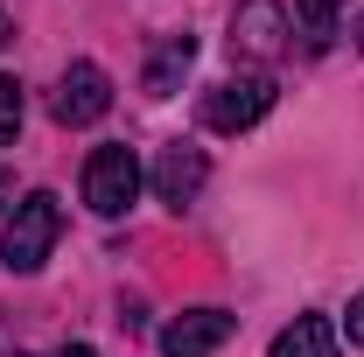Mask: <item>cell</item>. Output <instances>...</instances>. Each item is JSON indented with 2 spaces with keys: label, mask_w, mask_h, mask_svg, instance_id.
<instances>
[{
  "label": "cell",
  "mask_w": 364,
  "mask_h": 357,
  "mask_svg": "<svg viewBox=\"0 0 364 357\" xmlns=\"http://www.w3.org/2000/svg\"><path fill=\"white\" fill-rule=\"evenodd\" d=\"M56 231H63L56 196H49V189L21 196V203H14V218H7V231H0V260H7V273H36V267L49 260V245H56Z\"/></svg>",
  "instance_id": "1"
},
{
  "label": "cell",
  "mask_w": 364,
  "mask_h": 357,
  "mask_svg": "<svg viewBox=\"0 0 364 357\" xmlns=\"http://www.w3.org/2000/svg\"><path fill=\"white\" fill-rule=\"evenodd\" d=\"M196 63V36L189 28H168L161 43H154V56H147V78L140 85L154 91V98H168V91H182V70Z\"/></svg>",
  "instance_id": "8"
},
{
  "label": "cell",
  "mask_w": 364,
  "mask_h": 357,
  "mask_svg": "<svg viewBox=\"0 0 364 357\" xmlns=\"http://www.w3.org/2000/svg\"><path fill=\"white\" fill-rule=\"evenodd\" d=\"M231 322L225 309H182L168 329H161V357H218L231 343Z\"/></svg>",
  "instance_id": "5"
},
{
  "label": "cell",
  "mask_w": 364,
  "mask_h": 357,
  "mask_svg": "<svg viewBox=\"0 0 364 357\" xmlns=\"http://www.w3.org/2000/svg\"><path fill=\"white\" fill-rule=\"evenodd\" d=\"M273 357H343L336 322H329V315H294V322L273 336Z\"/></svg>",
  "instance_id": "9"
},
{
  "label": "cell",
  "mask_w": 364,
  "mask_h": 357,
  "mask_svg": "<svg viewBox=\"0 0 364 357\" xmlns=\"http://www.w3.org/2000/svg\"><path fill=\"white\" fill-rule=\"evenodd\" d=\"M140 161H134V147H98L85 161V203L98 211V218H119V211H134V196H140Z\"/></svg>",
  "instance_id": "3"
},
{
  "label": "cell",
  "mask_w": 364,
  "mask_h": 357,
  "mask_svg": "<svg viewBox=\"0 0 364 357\" xmlns=\"http://www.w3.org/2000/svg\"><path fill=\"white\" fill-rule=\"evenodd\" d=\"M336 14H343V0H294V21H301V43L322 49L336 36Z\"/></svg>",
  "instance_id": "10"
},
{
  "label": "cell",
  "mask_w": 364,
  "mask_h": 357,
  "mask_svg": "<svg viewBox=\"0 0 364 357\" xmlns=\"http://www.w3.org/2000/svg\"><path fill=\"white\" fill-rule=\"evenodd\" d=\"M343 336H350V343H364V294L343 309Z\"/></svg>",
  "instance_id": "12"
},
{
  "label": "cell",
  "mask_w": 364,
  "mask_h": 357,
  "mask_svg": "<svg viewBox=\"0 0 364 357\" xmlns=\"http://www.w3.org/2000/svg\"><path fill=\"white\" fill-rule=\"evenodd\" d=\"M21 357H98L91 343H63V351H21Z\"/></svg>",
  "instance_id": "13"
},
{
  "label": "cell",
  "mask_w": 364,
  "mask_h": 357,
  "mask_svg": "<svg viewBox=\"0 0 364 357\" xmlns=\"http://www.w3.org/2000/svg\"><path fill=\"white\" fill-rule=\"evenodd\" d=\"M21 134V85L14 78H0V140Z\"/></svg>",
  "instance_id": "11"
},
{
  "label": "cell",
  "mask_w": 364,
  "mask_h": 357,
  "mask_svg": "<svg viewBox=\"0 0 364 357\" xmlns=\"http://www.w3.org/2000/svg\"><path fill=\"white\" fill-rule=\"evenodd\" d=\"M203 127L210 134H245V127H259L273 112V78L267 70H245V78H225V85H210L203 91Z\"/></svg>",
  "instance_id": "2"
},
{
  "label": "cell",
  "mask_w": 364,
  "mask_h": 357,
  "mask_svg": "<svg viewBox=\"0 0 364 357\" xmlns=\"http://www.w3.org/2000/svg\"><path fill=\"white\" fill-rule=\"evenodd\" d=\"M49 112H56V127H91V119H105L112 112V78L98 70V63H70L56 91H49Z\"/></svg>",
  "instance_id": "4"
},
{
  "label": "cell",
  "mask_w": 364,
  "mask_h": 357,
  "mask_svg": "<svg viewBox=\"0 0 364 357\" xmlns=\"http://www.w3.org/2000/svg\"><path fill=\"white\" fill-rule=\"evenodd\" d=\"M7 196H14V176H7V169H0V203H7Z\"/></svg>",
  "instance_id": "14"
},
{
  "label": "cell",
  "mask_w": 364,
  "mask_h": 357,
  "mask_svg": "<svg viewBox=\"0 0 364 357\" xmlns=\"http://www.w3.org/2000/svg\"><path fill=\"white\" fill-rule=\"evenodd\" d=\"M0 43H7V14H0Z\"/></svg>",
  "instance_id": "16"
},
{
  "label": "cell",
  "mask_w": 364,
  "mask_h": 357,
  "mask_svg": "<svg viewBox=\"0 0 364 357\" xmlns=\"http://www.w3.org/2000/svg\"><path fill=\"white\" fill-rule=\"evenodd\" d=\"M358 49H364V14H358Z\"/></svg>",
  "instance_id": "15"
},
{
  "label": "cell",
  "mask_w": 364,
  "mask_h": 357,
  "mask_svg": "<svg viewBox=\"0 0 364 357\" xmlns=\"http://www.w3.org/2000/svg\"><path fill=\"white\" fill-rule=\"evenodd\" d=\"M154 196H161V203H196V189H203V182H210V161H203V147H189V140H176V147H161V154H154Z\"/></svg>",
  "instance_id": "7"
},
{
  "label": "cell",
  "mask_w": 364,
  "mask_h": 357,
  "mask_svg": "<svg viewBox=\"0 0 364 357\" xmlns=\"http://www.w3.org/2000/svg\"><path fill=\"white\" fill-rule=\"evenodd\" d=\"M231 49L273 63V56L287 49V7H280V0H238V14H231Z\"/></svg>",
  "instance_id": "6"
}]
</instances>
